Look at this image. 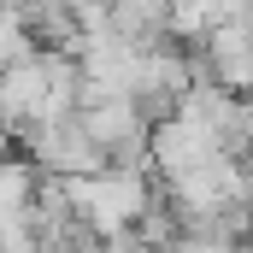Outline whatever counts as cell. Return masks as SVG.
<instances>
[{"instance_id":"6da1fadb","label":"cell","mask_w":253,"mask_h":253,"mask_svg":"<svg viewBox=\"0 0 253 253\" xmlns=\"http://www.w3.org/2000/svg\"><path fill=\"white\" fill-rule=\"evenodd\" d=\"M24 141H30V159H36L47 177H94V171L112 165V159L100 153V141L88 135L83 112H65V118H47V124L24 129Z\"/></svg>"},{"instance_id":"7a4b0ae2","label":"cell","mask_w":253,"mask_h":253,"mask_svg":"<svg viewBox=\"0 0 253 253\" xmlns=\"http://www.w3.org/2000/svg\"><path fill=\"white\" fill-rule=\"evenodd\" d=\"M6 153H12V124L0 118V159H6Z\"/></svg>"}]
</instances>
